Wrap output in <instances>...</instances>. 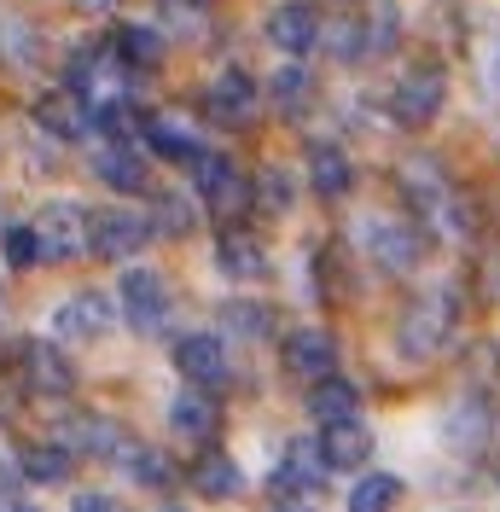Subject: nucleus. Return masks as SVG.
<instances>
[{
  "label": "nucleus",
  "mask_w": 500,
  "mask_h": 512,
  "mask_svg": "<svg viewBox=\"0 0 500 512\" xmlns=\"http://www.w3.org/2000/svg\"><path fill=\"white\" fill-rule=\"evenodd\" d=\"M454 326H460V297L437 286L402 309V320H396V350L407 361H437L454 344Z\"/></svg>",
  "instance_id": "1"
},
{
  "label": "nucleus",
  "mask_w": 500,
  "mask_h": 512,
  "mask_svg": "<svg viewBox=\"0 0 500 512\" xmlns=\"http://www.w3.org/2000/svg\"><path fill=\"white\" fill-rule=\"evenodd\" d=\"M442 99H448V70H437V64H413V70L396 76V88H390V123L431 128L442 117Z\"/></svg>",
  "instance_id": "2"
},
{
  "label": "nucleus",
  "mask_w": 500,
  "mask_h": 512,
  "mask_svg": "<svg viewBox=\"0 0 500 512\" xmlns=\"http://www.w3.org/2000/svg\"><path fill=\"white\" fill-rule=\"evenodd\" d=\"M35 239H41V262H76L82 251H94V222H88L82 204L53 198L35 216Z\"/></svg>",
  "instance_id": "3"
},
{
  "label": "nucleus",
  "mask_w": 500,
  "mask_h": 512,
  "mask_svg": "<svg viewBox=\"0 0 500 512\" xmlns=\"http://www.w3.org/2000/svg\"><path fill=\"white\" fill-rule=\"evenodd\" d=\"M361 239H367V256L384 274H413L425 262V233L413 222H402V216H373Z\"/></svg>",
  "instance_id": "4"
},
{
  "label": "nucleus",
  "mask_w": 500,
  "mask_h": 512,
  "mask_svg": "<svg viewBox=\"0 0 500 512\" xmlns=\"http://www.w3.org/2000/svg\"><path fill=\"white\" fill-rule=\"evenodd\" d=\"M192 175H198V198H204L216 216H239V210L256 204V187L239 175V163L221 158V152H204V158L192 163Z\"/></svg>",
  "instance_id": "5"
},
{
  "label": "nucleus",
  "mask_w": 500,
  "mask_h": 512,
  "mask_svg": "<svg viewBox=\"0 0 500 512\" xmlns=\"http://www.w3.org/2000/svg\"><path fill=\"white\" fill-rule=\"evenodd\" d=\"M402 192H407V204H413V210H425L431 222L466 227V216L454 210V187H448V175H442L437 158H407L402 163Z\"/></svg>",
  "instance_id": "6"
},
{
  "label": "nucleus",
  "mask_w": 500,
  "mask_h": 512,
  "mask_svg": "<svg viewBox=\"0 0 500 512\" xmlns=\"http://www.w3.org/2000/svg\"><path fill=\"white\" fill-rule=\"evenodd\" d=\"M326 454H320V443H291L280 454V466H274V495L280 501H314L320 489H326Z\"/></svg>",
  "instance_id": "7"
},
{
  "label": "nucleus",
  "mask_w": 500,
  "mask_h": 512,
  "mask_svg": "<svg viewBox=\"0 0 500 512\" xmlns=\"http://www.w3.org/2000/svg\"><path fill=\"white\" fill-rule=\"evenodd\" d=\"M157 227L140 216V210H99L94 216V256L105 262H128V256H140L152 245Z\"/></svg>",
  "instance_id": "8"
},
{
  "label": "nucleus",
  "mask_w": 500,
  "mask_h": 512,
  "mask_svg": "<svg viewBox=\"0 0 500 512\" xmlns=\"http://www.w3.org/2000/svg\"><path fill=\"white\" fill-rule=\"evenodd\" d=\"M256 82H250L245 70H221L216 82L204 88V117L221 128H250L256 123Z\"/></svg>",
  "instance_id": "9"
},
{
  "label": "nucleus",
  "mask_w": 500,
  "mask_h": 512,
  "mask_svg": "<svg viewBox=\"0 0 500 512\" xmlns=\"http://www.w3.org/2000/svg\"><path fill=\"white\" fill-rule=\"evenodd\" d=\"M123 315H128L134 332H157V326L169 320V286H163V274L128 268L123 274Z\"/></svg>",
  "instance_id": "10"
},
{
  "label": "nucleus",
  "mask_w": 500,
  "mask_h": 512,
  "mask_svg": "<svg viewBox=\"0 0 500 512\" xmlns=\"http://www.w3.org/2000/svg\"><path fill=\"white\" fill-rule=\"evenodd\" d=\"M175 367L192 390H216V384H227V344L210 338V332H187L175 344Z\"/></svg>",
  "instance_id": "11"
},
{
  "label": "nucleus",
  "mask_w": 500,
  "mask_h": 512,
  "mask_svg": "<svg viewBox=\"0 0 500 512\" xmlns=\"http://www.w3.org/2000/svg\"><path fill=\"white\" fill-rule=\"evenodd\" d=\"M332 367H338V344H332V332H320V326H297L291 338H285V373L291 379H332Z\"/></svg>",
  "instance_id": "12"
},
{
  "label": "nucleus",
  "mask_w": 500,
  "mask_h": 512,
  "mask_svg": "<svg viewBox=\"0 0 500 512\" xmlns=\"http://www.w3.org/2000/svg\"><path fill=\"white\" fill-rule=\"evenodd\" d=\"M320 12H314L309 0H280L274 12H268V41L280 47V53H291V59H303L314 41H320Z\"/></svg>",
  "instance_id": "13"
},
{
  "label": "nucleus",
  "mask_w": 500,
  "mask_h": 512,
  "mask_svg": "<svg viewBox=\"0 0 500 512\" xmlns=\"http://www.w3.org/2000/svg\"><path fill=\"white\" fill-rule=\"evenodd\" d=\"M18 367H24V379H30L35 396H70L76 390V367L64 361V350L53 344H18Z\"/></svg>",
  "instance_id": "14"
},
{
  "label": "nucleus",
  "mask_w": 500,
  "mask_h": 512,
  "mask_svg": "<svg viewBox=\"0 0 500 512\" xmlns=\"http://www.w3.org/2000/svg\"><path fill=\"white\" fill-rule=\"evenodd\" d=\"M111 320H117L111 297H99V291H76V297H64L59 303L53 326H59V338H105Z\"/></svg>",
  "instance_id": "15"
},
{
  "label": "nucleus",
  "mask_w": 500,
  "mask_h": 512,
  "mask_svg": "<svg viewBox=\"0 0 500 512\" xmlns=\"http://www.w3.org/2000/svg\"><path fill=\"white\" fill-rule=\"evenodd\" d=\"M169 431L181 437V443H210L221 431V408L210 390H181L175 402H169Z\"/></svg>",
  "instance_id": "16"
},
{
  "label": "nucleus",
  "mask_w": 500,
  "mask_h": 512,
  "mask_svg": "<svg viewBox=\"0 0 500 512\" xmlns=\"http://www.w3.org/2000/svg\"><path fill=\"white\" fill-rule=\"evenodd\" d=\"M216 268L227 280H262V274H268V251H262V239H256L250 227H221Z\"/></svg>",
  "instance_id": "17"
},
{
  "label": "nucleus",
  "mask_w": 500,
  "mask_h": 512,
  "mask_svg": "<svg viewBox=\"0 0 500 512\" xmlns=\"http://www.w3.org/2000/svg\"><path fill=\"white\" fill-rule=\"evenodd\" d=\"M35 123L47 128V134H59V140H82L88 128H94V111H88V99L59 88V94L35 99Z\"/></svg>",
  "instance_id": "18"
},
{
  "label": "nucleus",
  "mask_w": 500,
  "mask_h": 512,
  "mask_svg": "<svg viewBox=\"0 0 500 512\" xmlns=\"http://www.w3.org/2000/svg\"><path fill=\"white\" fill-rule=\"evenodd\" d=\"M320 454H326V466H367V454H373V431H367L361 419L320 425Z\"/></svg>",
  "instance_id": "19"
},
{
  "label": "nucleus",
  "mask_w": 500,
  "mask_h": 512,
  "mask_svg": "<svg viewBox=\"0 0 500 512\" xmlns=\"http://www.w3.org/2000/svg\"><path fill=\"white\" fill-rule=\"evenodd\" d=\"M309 414L320 419V425H344V419H361V390L349 379H320L314 384V396H309Z\"/></svg>",
  "instance_id": "20"
},
{
  "label": "nucleus",
  "mask_w": 500,
  "mask_h": 512,
  "mask_svg": "<svg viewBox=\"0 0 500 512\" xmlns=\"http://www.w3.org/2000/svg\"><path fill=\"white\" fill-rule=\"evenodd\" d=\"M94 175L111 192H146V163H140L134 146H105V152L94 158Z\"/></svg>",
  "instance_id": "21"
},
{
  "label": "nucleus",
  "mask_w": 500,
  "mask_h": 512,
  "mask_svg": "<svg viewBox=\"0 0 500 512\" xmlns=\"http://www.w3.org/2000/svg\"><path fill=\"white\" fill-rule=\"evenodd\" d=\"M309 187L320 192V198H344V192L355 187V163H349L338 146H314L309 152Z\"/></svg>",
  "instance_id": "22"
},
{
  "label": "nucleus",
  "mask_w": 500,
  "mask_h": 512,
  "mask_svg": "<svg viewBox=\"0 0 500 512\" xmlns=\"http://www.w3.org/2000/svg\"><path fill=\"white\" fill-rule=\"evenodd\" d=\"M396 501H402V478L396 472H367V478L349 489L344 512H396Z\"/></svg>",
  "instance_id": "23"
},
{
  "label": "nucleus",
  "mask_w": 500,
  "mask_h": 512,
  "mask_svg": "<svg viewBox=\"0 0 500 512\" xmlns=\"http://www.w3.org/2000/svg\"><path fill=\"white\" fill-rule=\"evenodd\" d=\"M117 53H123L128 70H157L163 64V35L152 24H123L117 30Z\"/></svg>",
  "instance_id": "24"
},
{
  "label": "nucleus",
  "mask_w": 500,
  "mask_h": 512,
  "mask_svg": "<svg viewBox=\"0 0 500 512\" xmlns=\"http://www.w3.org/2000/svg\"><path fill=\"white\" fill-rule=\"evenodd\" d=\"M146 140H152V152H163V158H175V163L204 158V146H198L181 123H169V117H152V123H146Z\"/></svg>",
  "instance_id": "25"
},
{
  "label": "nucleus",
  "mask_w": 500,
  "mask_h": 512,
  "mask_svg": "<svg viewBox=\"0 0 500 512\" xmlns=\"http://www.w3.org/2000/svg\"><path fill=\"white\" fill-rule=\"evenodd\" d=\"M192 483H198V495H210V501H227V495H239V466H233L227 454H210V460H198Z\"/></svg>",
  "instance_id": "26"
},
{
  "label": "nucleus",
  "mask_w": 500,
  "mask_h": 512,
  "mask_svg": "<svg viewBox=\"0 0 500 512\" xmlns=\"http://www.w3.org/2000/svg\"><path fill=\"white\" fill-rule=\"evenodd\" d=\"M309 99H314V76L303 70V64H285L280 76H274V105H280L285 117H297Z\"/></svg>",
  "instance_id": "27"
},
{
  "label": "nucleus",
  "mask_w": 500,
  "mask_h": 512,
  "mask_svg": "<svg viewBox=\"0 0 500 512\" xmlns=\"http://www.w3.org/2000/svg\"><path fill=\"white\" fill-rule=\"evenodd\" d=\"M24 472H30L35 483H64L70 478V448H59V443L24 448Z\"/></svg>",
  "instance_id": "28"
},
{
  "label": "nucleus",
  "mask_w": 500,
  "mask_h": 512,
  "mask_svg": "<svg viewBox=\"0 0 500 512\" xmlns=\"http://www.w3.org/2000/svg\"><path fill=\"white\" fill-rule=\"evenodd\" d=\"M326 47H332L338 59H367V53H373V30H367L361 18H344V24L326 30Z\"/></svg>",
  "instance_id": "29"
},
{
  "label": "nucleus",
  "mask_w": 500,
  "mask_h": 512,
  "mask_svg": "<svg viewBox=\"0 0 500 512\" xmlns=\"http://www.w3.org/2000/svg\"><path fill=\"white\" fill-rule=\"evenodd\" d=\"M250 187H256V204H268V216H285L291 210V175L285 169H262Z\"/></svg>",
  "instance_id": "30"
},
{
  "label": "nucleus",
  "mask_w": 500,
  "mask_h": 512,
  "mask_svg": "<svg viewBox=\"0 0 500 512\" xmlns=\"http://www.w3.org/2000/svg\"><path fill=\"white\" fill-rule=\"evenodd\" d=\"M227 326H233L239 338H268V332H274V315H268L262 303H227Z\"/></svg>",
  "instance_id": "31"
},
{
  "label": "nucleus",
  "mask_w": 500,
  "mask_h": 512,
  "mask_svg": "<svg viewBox=\"0 0 500 512\" xmlns=\"http://www.w3.org/2000/svg\"><path fill=\"white\" fill-rule=\"evenodd\" d=\"M152 227H157V233H169V239H187V233H192V204H187V198H163Z\"/></svg>",
  "instance_id": "32"
},
{
  "label": "nucleus",
  "mask_w": 500,
  "mask_h": 512,
  "mask_svg": "<svg viewBox=\"0 0 500 512\" xmlns=\"http://www.w3.org/2000/svg\"><path fill=\"white\" fill-rule=\"evenodd\" d=\"M6 262H12V268H35V262H41V239H35V222H30V227H12V233H6Z\"/></svg>",
  "instance_id": "33"
},
{
  "label": "nucleus",
  "mask_w": 500,
  "mask_h": 512,
  "mask_svg": "<svg viewBox=\"0 0 500 512\" xmlns=\"http://www.w3.org/2000/svg\"><path fill=\"white\" fill-rule=\"evenodd\" d=\"M128 472H134L140 483H152V489H169V478H175V472H169V460H163V454H146V448H134V454H128Z\"/></svg>",
  "instance_id": "34"
},
{
  "label": "nucleus",
  "mask_w": 500,
  "mask_h": 512,
  "mask_svg": "<svg viewBox=\"0 0 500 512\" xmlns=\"http://www.w3.org/2000/svg\"><path fill=\"white\" fill-rule=\"evenodd\" d=\"M70 512H123V507H117L111 495H76V507Z\"/></svg>",
  "instance_id": "35"
},
{
  "label": "nucleus",
  "mask_w": 500,
  "mask_h": 512,
  "mask_svg": "<svg viewBox=\"0 0 500 512\" xmlns=\"http://www.w3.org/2000/svg\"><path fill=\"white\" fill-rule=\"evenodd\" d=\"M76 6H88V12H105V6H117V0H76Z\"/></svg>",
  "instance_id": "36"
},
{
  "label": "nucleus",
  "mask_w": 500,
  "mask_h": 512,
  "mask_svg": "<svg viewBox=\"0 0 500 512\" xmlns=\"http://www.w3.org/2000/svg\"><path fill=\"white\" fill-rule=\"evenodd\" d=\"M0 512H30V507H0Z\"/></svg>",
  "instance_id": "37"
},
{
  "label": "nucleus",
  "mask_w": 500,
  "mask_h": 512,
  "mask_svg": "<svg viewBox=\"0 0 500 512\" xmlns=\"http://www.w3.org/2000/svg\"><path fill=\"white\" fill-rule=\"evenodd\" d=\"M187 6H210V0H187Z\"/></svg>",
  "instance_id": "38"
},
{
  "label": "nucleus",
  "mask_w": 500,
  "mask_h": 512,
  "mask_svg": "<svg viewBox=\"0 0 500 512\" xmlns=\"http://www.w3.org/2000/svg\"><path fill=\"white\" fill-rule=\"evenodd\" d=\"M495 291H500V268H495Z\"/></svg>",
  "instance_id": "39"
},
{
  "label": "nucleus",
  "mask_w": 500,
  "mask_h": 512,
  "mask_svg": "<svg viewBox=\"0 0 500 512\" xmlns=\"http://www.w3.org/2000/svg\"><path fill=\"white\" fill-rule=\"evenodd\" d=\"M169 512H181V507H169Z\"/></svg>",
  "instance_id": "40"
}]
</instances>
